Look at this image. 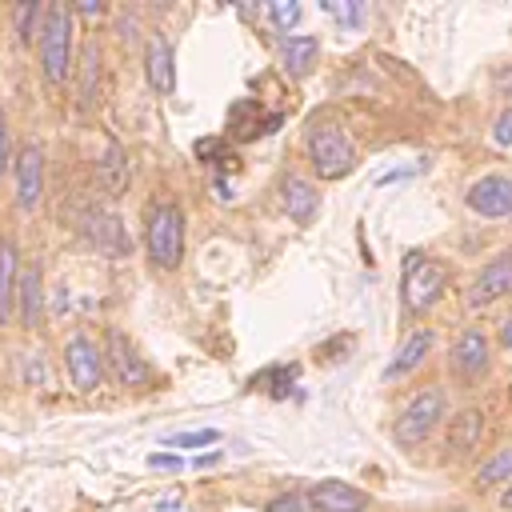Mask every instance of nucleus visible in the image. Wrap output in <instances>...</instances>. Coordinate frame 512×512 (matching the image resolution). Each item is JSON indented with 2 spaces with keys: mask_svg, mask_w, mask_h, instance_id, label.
<instances>
[{
  "mask_svg": "<svg viewBox=\"0 0 512 512\" xmlns=\"http://www.w3.org/2000/svg\"><path fill=\"white\" fill-rule=\"evenodd\" d=\"M308 160H312L320 180H340V176H348L356 168V148H352V140L344 136L340 124L316 120L308 128Z\"/></svg>",
  "mask_w": 512,
  "mask_h": 512,
  "instance_id": "nucleus-1",
  "label": "nucleus"
},
{
  "mask_svg": "<svg viewBox=\"0 0 512 512\" xmlns=\"http://www.w3.org/2000/svg\"><path fill=\"white\" fill-rule=\"evenodd\" d=\"M40 64H44L48 84H64L72 68V12L64 4H52L40 28Z\"/></svg>",
  "mask_w": 512,
  "mask_h": 512,
  "instance_id": "nucleus-2",
  "label": "nucleus"
},
{
  "mask_svg": "<svg viewBox=\"0 0 512 512\" xmlns=\"http://www.w3.org/2000/svg\"><path fill=\"white\" fill-rule=\"evenodd\" d=\"M148 256L156 268H176L184 256V212L176 204H160L148 216Z\"/></svg>",
  "mask_w": 512,
  "mask_h": 512,
  "instance_id": "nucleus-3",
  "label": "nucleus"
},
{
  "mask_svg": "<svg viewBox=\"0 0 512 512\" xmlns=\"http://www.w3.org/2000/svg\"><path fill=\"white\" fill-rule=\"evenodd\" d=\"M448 284V268L424 252H412L404 264V304L408 312H428Z\"/></svg>",
  "mask_w": 512,
  "mask_h": 512,
  "instance_id": "nucleus-4",
  "label": "nucleus"
},
{
  "mask_svg": "<svg viewBox=\"0 0 512 512\" xmlns=\"http://www.w3.org/2000/svg\"><path fill=\"white\" fill-rule=\"evenodd\" d=\"M444 408H448V400H444L440 388L416 392V396L404 404V412L396 416V440H400V444H420V440H428V432L444 420Z\"/></svg>",
  "mask_w": 512,
  "mask_h": 512,
  "instance_id": "nucleus-5",
  "label": "nucleus"
},
{
  "mask_svg": "<svg viewBox=\"0 0 512 512\" xmlns=\"http://www.w3.org/2000/svg\"><path fill=\"white\" fill-rule=\"evenodd\" d=\"M108 364H112V376H116V384H124V388H144V384H152V368H148V360L128 344V336L120 332V328H112L108 332Z\"/></svg>",
  "mask_w": 512,
  "mask_h": 512,
  "instance_id": "nucleus-6",
  "label": "nucleus"
},
{
  "mask_svg": "<svg viewBox=\"0 0 512 512\" xmlns=\"http://www.w3.org/2000/svg\"><path fill=\"white\" fill-rule=\"evenodd\" d=\"M64 360H68V376L80 392H92L104 380V352L88 336H72L64 348Z\"/></svg>",
  "mask_w": 512,
  "mask_h": 512,
  "instance_id": "nucleus-7",
  "label": "nucleus"
},
{
  "mask_svg": "<svg viewBox=\"0 0 512 512\" xmlns=\"http://www.w3.org/2000/svg\"><path fill=\"white\" fill-rule=\"evenodd\" d=\"M44 192V152L36 144H24L16 152V204L20 212H32Z\"/></svg>",
  "mask_w": 512,
  "mask_h": 512,
  "instance_id": "nucleus-8",
  "label": "nucleus"
},
{
  "mask_svg": "<svg viewBox=\"0 0 512 512\" xmlns=\"http://www.w3.org/2000/svg\"><path fill=\"white\" fill-rule=\"evenodd\" d=\"M304 496H308L312 512H364L368 508V492H360L344 480H320Z\"/></svg>",
  "mask_w": 512,
  "mask_h": 512,
  "instance_id": "nucleus-9",
  "label": "nucleus"
},
{
  "mask_svg": "<svg viewBox=\"0 0 512 512\" xmlns=\"http://www.w3.org/2000/svg\"><path fill=\"white\" fill-rule=\"evenodd\" d=\"M508 292H512V248H508L504 256H496V260L472 280L468 304H472V308H488V304H496V300L508 296Z\"/></svg>",
  "mask_w": 512,
  "mask_h": 512,
  "instance_id": "nucleus-10",
  "label": "nucleus"
},
{
  "mask_svg": "<svg viewBox=\"0 0 512 512\" xmlns=\"http://www.w3.org/2000/svg\"><path fill=\"white\" fill-rule=\"evenodd\" d=\"M468 208L480 216H508L512 212V180L508 176H480L468 188Z\"/></svg>",
  "mask_w": 512,
  "mask_h": 512,
  "instance_id": "nucleus-11",
  "label": "nucleus"
},
{
  "mask_svg": "<svg viewBox=\"0 0 512 512\" xmlns=\"http://www.w3.org/2000/svg\"><path fill=\"white\" fill-rule=\"evenodd\" d=\"M452 368L464 380H472V376H480L488 368V336L480 328H464L456 336V344H452Z\"/></svg>",
  "mask_w": 512,
  "mask_h": 512,
  "instance_id": "nucleus-12",
  "label": "nucleus"
},
{
  "mask_svg": "<svg viewBox=\"0 0 512 512\" xmlns=\"http://www.w3.org/2000/svg\"><path fill=\"white\" fill-rule=\"evenodd\" d=\"M144 68H148V84H152L160 96H168V92L176 88L172 48H168V40H164V36H152V40H148V48H144Z\"/></svg>",
  "mask_w": 512,
  "mask_h": 512,
  "instance_id": "nucleus-13",
  "label": "nucleus"
},
{
  "mask_svg": "<svg viewBox=\"0 0 512 512\" xmlns=\"http://www.w3.org/2000/svg\"><path fill=\"white\" fill-rule=\"evenodd\" d=\"M480 432H484V412L480 408H464L448 420V452L452 456H468L476 444H480Z\"/></svg>",
  "mask_w": 512,
  "mask_h": 512,
  "instance_id": "nucleus-14",
  "label": "nucleus"
},
{
  "mask_svg": "<svg viewBox=\"0 0 512 512\" xmlns=\"http://www.w3.org/2000/svg\"><path fill=\"white\" fill-rule=\"evenodd\" d=\"M280 200H284V212L296 220V224H308L316 216V204H320V192L304 180V176H288L284 188H280Z\"/></svg>",
  "mask_w": 512,
  "mask_h": 512,
  "instance_id": "nucleus-15",
  "label": "nucleus"
},
{
  "mask_svg": "<svg viewBox=\"0 0 512 512\" xmlns=\"http://www.w3.org/2000/svg\"><path fill=\"white\" fill-rule=\"evenodd\" d=\"M88 236H92V244L104 252V256H128V236H124V228H120V220L112 216V212H96V216H88Z\"/></svg>",
  "mask_w": 512,
  "mask_h": 512,
  "instance_id": "nucleus-16",
  "label": "nucleus"
},
{
  "mask_svg": "<svg viewBox=\"0 0 512 512\" xmlns=\"http://www.w3.org/2000/svg\"><path fill=\"white\" fill-rule=\"evenodd\" d=\"M428 348H432V332L428 328H416V332H408L404 336V344L396 348V356L388 360V368H384V380H396V376H404V372H412L424 356H428Z\"/></svg>",
  "mask_w": 512,
  "mask_h": 512,
  "instance_id": "nucleus-17",
  "label": "nucleus"
},
{
  "mask_svg": "<svg viewBox=\"0 0 512 512\" xmlns=\"http://www.w3.org/2000/svg\"><path fill=\"white\" fill-rule=\"evenodd\" d=\"M16 304H20V324L36 328L44 320V304H40V268L32 264L24 276H16Z\"/></svg>",
  "mask_w": 512,
  "mask_h": 512,
  "instance_id": "nucleus-18",
  "label": "nucleus"
},
{
  "mask_svg": "<svg viewBox=\"0 0 512 512\" xmlns=\"http://www.w3.org/2000/svg\"><path fill=\"white\" fill-rule=\"evenodd\" d=\"M316 56H320V40L316 36H288L280 44V60H284V68L292 76H308L312 64H316Z\"/></svg>",
  "mask_w": 512,
  "mask_h": 512,
  "instance_id": "nucleus-19",
  "label": "nucleus"
},
{
  "mask_svg": "<svg viewBox=\"0 0 512 512\" xmlns=\"http://www.w3.org/2000/svg\"><path fill=\"white\" fill-rule=\"evenodd\" d=\"M76 96H80V108H92L100 100V48L96 44H84V52H80Z\"/></svg>",
  "mask_w": 512,
  "mask_h": 512,
  "instance_id": "nucleus-20",
  "label": "nucleus"
},
{
  "mask_svg": "<svg viewBox=\"0 0 512 512\" xmlns=\"http://www.w3.org/2000/svg\"><path fill=\"white\" fill-rule=\"evenodd\" d=\"M96 176H100V188L108 196H120V188L128 184V156L120 144H108V152L96 160Z\"/></svg>",
  "mask_w": 512,
  "mask_h": 512,
  "instance_id": "nucleus-21",
  "label": "nucleus"
},
{
  "mask_svg": "<svg viewBox=\"0 0 512 512\" xmlns=\"http://www.w3.org/2000/svg\"><path fill=\"white\" fill-rule=\"evenodd\" d=\"M16 308V248L4 240L0 244V324L12 320Z\"/></svg>",
  "mask_w": 512,
  "mask_h": 512,
  "instance_id": "nucleus-22",
  "label": "nucleus"
},
{
  "mask_svg": "<svg viewBox=\"0 0 512 512\" xmlns=\"http://www.w3.org/2000/svg\"><path fill=\"white\" fill-rule=\"evenodd\" d=\"M500 480H512V444L508 448H500L488 464H480V472H476V484L480 488H492V484H500Z\"/></svg>",
  "mask_w": 512,
  "mask_h": 512,
  "instance_id": "nucleus-23",
  "label": "nucleus"
},
{
  "mask_svg": "<svg viewBox=\"0 0 512 512\" xmlns=\"http://www.w3.org/2000/svg\"><path fill=\"white\" fill-rule=\"evenodd\" d=\"M36 16H40V4H36V0H20V4H16V40H20V44L32 40Z\"/></svg>",
  "mask_w": 512,
  "mask_h": 512,
  "instance_id": "nucleus-24",
  "label": "nucleus"
},
{
  "mask_svg": "<svg viewBox=\"0 0 512 512\" xmlns=\"http://www.w3.org/2000/svg\"><path fill=\"white\" fill-rule=\"evenodd\" d=\"M216 440H220L216 428H200V432H176V436H168L164 444H168V448H200V444H216Z\"/></svg>",
  "mask_w": 512,
  "mask_h": 512,
  "instance_id": "nucleus-25",
  "label": "nucleus"
},
{
  "mask_svg": "<svg viewBox=\"0 0 512 512\" xmlns=\"http://www.w3.org/2000/svg\"><path fill=\"white\" fill-rule=\"evenodd\" d=\"M268 16H272L276 28H292V24L300 20V4H296V0H272V4H268Z\"/></svg>",
  "mask_w": 512,
  "mask_h": 512,
  "instance_id": "nucleus-26",
  "label": "nucleus"
},
{
  "mask_svg": "<svg viewBox=\"0 0 512 512\" xmlns=\"http://www.w3.org/2000/svg\"><path fill=\"white\" fill-rule=\"evenodd\" d=\"M268 512H312V508H308V496L304 492H284V496H276L268 504Z\"/></svg>",
  "mask_w": 512,
  "mask_h": 512,
  "instance_id": "nucleus-27",
  "label": "nucleus"
},
{
  "mask_svg": "<svg viewBox=\"0 0 512 512\" xmlns=\"http://www.w3.org/2000/svg\"><path fill=\"white\" fill-rule=\"evenodd\" d=\"M496 144H512V112H504L500 120H496Z\"/></svg>",
  "mask_w": 512,
  "mask_h": 512,
  "instance_id": "nucleus-28",
  "label": "nucleus"
},
{
  "mask_svg": "<svg viewBox=\"0 0 512 512\" xmlns=\"http://www.w3.org/2000/svg\"><path fill=\"white\" fill-rule=\"evenodd\" d=\"M148 464H152V468H168V472H172V468H180V456H168V452H152V456H148Z\"/></svg>",
  "mask_w": 512,
  "mask_h": 512,
  "instance_id": "nucleus-29",
  "label": "nucleus"
},
{
  "mask_svg": "<svg viewBox=\"0 0 512 512\" xmlns=\"http://www.w3.org/2000/svg\"><path fill=\"white\" fill-rule=\"evenodd\" d=\"M500 344H504V348L512 352V312H508V316L500 320Z\"/></svg>",
  "mask_w": 512,
  "mask_h": 512,
  "instance_id": "nucleus-30",
  "label": "nucleus"
},
{
  "mask_svg": "<svg viewBox=\"0 0 512 512\" xmlns=\"http://www.w3.org/2000/svg\"><path fill=\"white\" fill-rule=\"evenodd\" d=\"M4 152H8V144H4V120H0V172H4Z\"/></svg>",
  "mask_w": 512,
  "mask_h": 512,
  "instance_id": "nucleus-31",
  "label": "nucleus"
},
{
  "mask_svg": "<svg viewBox=\"0 0 512 512\" xmlns=\"http://www.w3.org/2000/svg\"><path fill=\"white\" fill-rule=\"evenodd\" d=\"M500 504H504V508H508V512H512V484H508V488H504V496H500Z\"/></svg>",
  "mask_w": 512,
  "mask_h": 512,
  "instance_id": "nucleus-32",
  "label": "nucleus"
},
{
  "mask_svg": "<svg viewBox=\"0 0 512 512\" xmlns=\"http://www.w3.org/2000/svg\"><path fill=\"white\" fill-rule=\"evenodd\" d=\"M500 84H504V88H508V92H512V72H508V76H504V80H500Z\"/></svg>",
  "mask_w": 512,
  "mask_h": 512,
  "instance_id": "nucleus-33",
  "label": "nucleus"
}]
</instances>
